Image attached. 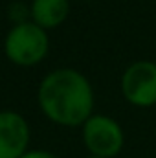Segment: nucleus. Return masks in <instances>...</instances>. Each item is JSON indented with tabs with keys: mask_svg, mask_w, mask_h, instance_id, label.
Returning a JSON list of instances; mask_svg holds the SVG:
<instances>
[{
	"mask_svg": "<svg viewBox=\"0 0 156 158\" xmlns=\"http://www.w3.org/2000/svg\"><path fill=\"white\" fill-rule=\"evenodd\" d=\"M37 105L44 118L59 127H83L94 114L96 94L90 79L70 66L48 72L37 86Z\"/></svg>",
	"mask_w": 156,
	"mask_h": 158,
	"instance_id": "f257e3e1",
	"label": "nucleus"
},
{
	"mask_svg": "<svg viewBox=\"0 0 156 158\" xmlns=\"http://www.w3.org/2000/svg\"><path fill=\"white\" fill-rule=\"evenodd\" d=\"M4 57L20 68L40 64L50 53V31L33 20L13 24L2 40Z\"/></svg>",
	"mask_w": 156,
	"mask_h": 158,
	"instance_id": "f03ea898",
	"label": "nucleus"
},
{
	"mask_svg": "<svg viewBox=\"0 0 156 158\" xmlns=\"http://www.w3.org/2000/svg\"><path fill=\"white\" fill-rule=\"evenodd\" d=\"M81 140L88 155L116 158L125 145V132L119 121L109 114H92L81 127Z\"/></svg>",
	"mask_w": 156,
	"mask_h": 158,
	"instance_id": "7ed1b4c3",
	"label": "nucleus"
},
{
	"mask_svg": "<svg viewBox=\"0 0 156 158\" xmlns=\"http://www.w3.org/2000/svg\"><path fill=\"white\" fill-rule=\"evenodd\" d=\"M119 90L123 99L136 109H151L156 105V63L134 61L119 79Z\"/></svg>",
	"mask_w": 156,
	"mask_h": 158,
	"instance_id": "20e7f679",
	"label": "nucleus"
},
{
	"mask_svg": "<svg viewBox=\"0 0 156 158\" xmlns=\"http://www.w3.org/2000/svg\"><path fill=\"white\" fill-rule=\"evenodd\" d=\"M31 129L17 110H0V158H22L30 151Z\"/></svg>",
	"mask_w": 156,
	"mask_h": 158,
	"instance_id": "39448f33",
	"label": "nucleus"
},
{
	"mask_svg": "<svg viewBox=\"0 0 156 158\" xmlns=\"http://www.w3.org/2000/svg\"><path fill=\"white\" fill-rule=\"evenodd\" d=\"M70 15V0H31L30 20L51 31L66 22Z\"/></svg>",
	"mask_w": 156,
	"mask_h": 158,
	"instance_id": "423d86ee",
	"label": "nucleus"
},
{
	"mask_svg": "<svg viewBox=\"0 0 156 158\" xmlns=\"http://www.w3.org/2000/svg\"><path fill=\"white\" fill-rule=\"evenodd\" d=\"M7 19L11 20V26L30 20V4H24V2H11V4L7 6Z\"/></svg>",
	"mask_w": 156,
	"mask_h": 158,
	"instance_id": "0eeeda50",
	"label": "nucleus"
},
{
	"mask_svg": "<svg viewBox=\"0 0 156 158\" xmlns=\"http://www.w3.org/2000/svg\"><path fill=\"white\" fill-rule=\"evenodd\" d=\"M22 158H61V156H57L55 153L46 151V149H30Z\"/></svg>",
	"mask_w": 156,
	"mask_h": 158,
	"instance_id": "6e6552de",
	"label": "nucleus"
},
{
	"mask_svg": "<svg viewBox=\"0 0 156 158\" xmlns=\"http://www.w3.org/2000/svg\"><path fill=\"white\" fill-rule=\"evenodd\" d=\"M86 158H101V156H94V155H88Z\"/></svg>",
	"mask_w": 156,
	"mask_h": 158,
	"instance_id": "1a4fd4ad",
	"label": "nucleus"
}]
</instances>
